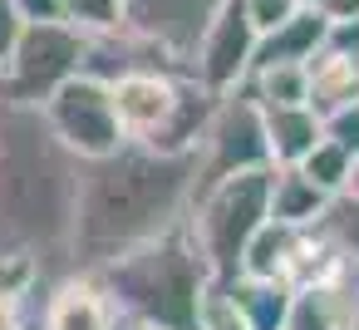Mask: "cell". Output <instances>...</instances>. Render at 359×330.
<instances>
[{
	"label": "cell",
	"mask_w": 359,
	"mask_h": 330,
	"mask_svg": "<svg viewBox=\"0 0 359 330\" xmlns=\"http://www.w3.org/2000/svg\"><path fill=\"white\" fill-rule=\"evenodd\" d=\"M192 153H158L143 143H118L109 158L84 163L69 237V276L99 271L114 256L172 232L192 202Z\"/></svg>",
	"instance_id": "6da1fadb"
},
{
	"label": "cell",
	"mask_w": 359,
	"mask_h": 330,
	"mask_svg": "<svg viewBox=\"0 0 359 330\" xmlns=\"http://www.w3.org/2000/svg\"><path fill=\"white\" fill-rule=\"evenodd\" d=\"M79 173L40 104H0V256L35 261L45 281L69 276Z\"/></svg>",
	"instance_id": "7a4b0ae2"
},
{
	"label": "cell",
	"mask_w": 359,
	"mask_h": 330,
	"mask_svg": "<svg viewBox=\"0 0 359 330\" xmlns=\"http://www.w3.org/2000/svg\"><path fill=\"white\" fill-rule=\"evenodd\" d=\"M89 276L104 286L118 325H138V330H197V310L212 286L182 222L172 232L114 256L109 266H99Z\"/></svg>",
	"instance_id": "3957f363"
},
{
	"label": "cell",
	"mask_w": 359,
	"mask_h": 330,
	"mask_svg": "<svg viewBox=\"0 0 359 330\" xmlns=\"http://www.w3.org/2000/svg\"><path fill=\"white\" fill-rule=\"evenodd\" d=\"M266 192H271V168L222 178L187 202L182 232L197 246L212 286H226L231 276H241V251L256 237V227L266 222Z\"/></svg>",
	"instance_id": "277c9868"
},
{
	"label": "cell",
	"mask_w": 359,
	"mask_h": 330,
	"mask_svg": "<svg viewBox=\"0 0 359 330\" xmlns=\"http://www.w3.org/2000/svg\"><path fill=\"white\" fill-rule=\"evenodd\" d=\"M192 197L222 178H236V173H266L271 168V148H266V124H261V104L251 99V89H231L212 104L202 133H197V148H192Z\"/></svg>",
	"instance_id": "5b68a950"
},
{
	"label": "cell",
	"mask_w": 359,
	"mask_h": 330,
	"mask_svg": "<svg viewBox=\"0 0 359 330\" xmlns=\"http://www.w3.org/2000/svg\"><path fill=\"white\" fill-rule=\"evenodd\" d=\"M89 35L65 20H30L0 70V104H45L65 79L79 74Z\"/></svg>",
	"instance_id": "8992f818"
},
{
	"label": "cell",
	"mask_w": 359,
	"mask_h": 330,
	"mask_svg": "<svg viewBox=\"0 0 359 330\" xmlns=\"http://www.w3.org/2000/svg\"><path fill=\"white\" fill-rule=\"evenodd\" d=\"M50 133L79 158V163H94V158H109L123 133H118V119H114V104H109V84L89 79V74H74L65 79L45 104H40Z\"/></svg>",
	"instance_id": "52a82bcc"
},
{
	"label": "cell",
	"mask_w": 359,
	"mask_h": 330,
	"mask_svg": "<svg viewBox=\"0 0 359 330\" xmlns=\"http://www.w3.org/2000/svg\"><path fill=\"white\" fill-rule=\"evenodd\" d=\"M251 50H256V30H251L246 11H241V0H226V6L212 15V25L202 30L187 74L207 94H231L251 74Z\"/></svg>",
	"instance_id": "ba28073f"
},
{
	"label": "cell",
	"mask_w": 359,
	"mask_h": 330,
	"mask_svg": "<svg viewBox=\"0 0 359 330\" xmlns=\"http://www.w3.org/2000/svg\"><path fill=\"white\" fill-rule=\"evenodd\" d=\"M222 6L226 0H123V30L158 45L172 65L187 70L202 30L212 25V15Z\"/></svg>",
	"instance_id": "9c48e42d"
},
{
	"label": "cell",
	"mask_w": 359,
	"mask_h": 330,
	"mask_svg": "<svg viewBox=\"0 0 359 330\" xmlns=\"http://www.w3.org/2000/svg\"><path fill=\"white\" fill-rule=\"evenodd\" d=\"M40 330H118V315H114L104 286L89 271H74V276H60L55 286H45Z\"/></svg>",
	"instance_id": "30bf717a"
},
{
	"label": "cell",
	"mask_w": 359,
	"mask_h": 330,
	"mask_svg": "<svg viewBox=\"0 0 359 330\" xmlns=\"http://www.w3.org/2000/svg\"><path fill=\"white\" fill-rule=\"evenodd\" d=\"M325 30L330 20L310 6H300L290 20H280L276 30L256 35V50H251V74L256 70H271V65H310L320 50H325ZM246 74V79H251Z\"/></svg>",
	"instance_id": "8fae6325"
},
{
	"label": "cell",
	"mask_w": 359,
	"mask_h": 330,
	"mask_svg": "<svg viewBox=\"0 0 359 330\" xmlns=\"http://www.w3.org/2000/svg\"><path fill=\"white\" fill-rule=\"evenodd\" d=\"M344 104H359V60L320 50L305 65V109L315 119H325V114H334Z\"/></svg>",
	"instance_id": "7c38bea8"
},
{
	"label": "cell",
	"mask_w": 359,
	"mask_h": 330,
	"mask_svg": "<svg viewBox=\"0 0 359 330\" xmlns=\"http://www.w3.org/2000/svg\"><path fill=\"white\" fill-rule=\"evenodd\" d=\"M325 192L300 173V168H271V192H266V222L280 227H315L325 212Z\"/></svg>",
	"instance_id": "4fadbf2b"
},
{
	"label": "cell",
	"mask_w": 359,
	"mask_h": 330,
	"mask_svg": "<svg viewBox=\"0 0 359 330\" xmlns=\"http://www.w3.org/2000/svg\"><path fill=\"white\" fill-rule=\"evenodd\" d=\"M222 291L236 305V315L246 320V330H280L295 286L290 281H266V276H231Z\"/></svg>",
	"instance_id": "5bb4252c"
},
{
	"label": "cell",
	"mask_w": 359,
	"mask_h": 330,
	"mask_svg": "<svg viewBox=\"0 0 359 330\" xmlns=\"http://www.w3.org/2000/svg\"><path fill=\"white\" fill-rule=\"evenodd\" d=\"M266 124V148H271V168H295L315 143H320V119L305 104L290 109H261Z\"/></svg>",
	"instance_id": "9a60e30c"
},
{
	"label": "cell",
	"mask_w": 359,
	"mask_h": 330,
	"mask_svg": "<svg viewBox=\"0 0 359 330\" xmlns=\"http://www.w3.org/2000/svg\"><path fill=\"white\" fill-rule=\"evenodd\" d=\"M344 296L339 286L330 281H310V286H295L290 291V305H285V325L280 330H344Z\"/></svg>",
	"instance_id": "2e32d148"
},
{
	"label": "cell",
	"mask_w": 359,
	"mask_h": 330,
	"mask_svg": "<svg viewBox=\"0 0 359 330\" xmlns=\"http://www.w3.org/2000/svg\"><path fill=\"white\" fill-rule=\"evenodd\" d=\"M295 232L280 222H261L256 237L241 251V276H266V281H290V256H295Z\"/></svg>",
	"instance_id": "e0dca14e"
},
{
	"label": "cell",
	"mask_w": 359,
	"mask_h": 330,
	"mask_svg": "<svg viewBox=\"0 0 359 330\" xmlns=\"http://www.w3.org/2000/svg\"><path fill=\"white\" fill-rule=\"evenodd\" d=\"M315 232L330 242V251L359 271V192H334L325 212L315 217Z\"/></svg>",
	"instance_id": "ac0fdd59"
},
{
	"label": "cell",
	"mask_w": 359,
	"mask_h": 330,
	"mask_svg": "<svg viewBox=\"0 0 359 330\" xmlns=\"http://www.w3.org/2000/svg\"><path fill=\"white\" fill-rule=\"evenodd\" d=\"M251 99L261 109H290V104H305V65H271V70H256L246 79Z\"/></svg>",
	"instance_id": "d6986e66"
},
{
	"label": "cell",
	"mask_w": 359,
	"mask_h": 330,
	"mask_svg": "<svg viewBox=\"0 0 359 330\" xmlns=\"http://www.w3.org/2000/svg\"><path fill=\"white\" fill-rule=\"evenodd\" d=\"M295 168H300V173L325 192V197H334V192H344V187H349V168H354V158H349L344 148H334L330 138H320V143L295 163Z\"/></svg>",
	"instance_id": "ffe728a7"
},
{
	"label": "cell",
	"mask_w": 359,
	"mask_h": 330,
	"mask_svg": "<svg viewBox=\"0 0 359 330\" xmlns=\"http://www.w3.org/2000/svg\"><path fill=\"white\" fill-rule=\"evenodd\" d=\"M65 25L84 35H104L123 25V0H65Z\"/></svg>",
	"instance_id": "44dd1931"
},
{
	"label": "cell",
	"mask_w": 359,
	"mask_h": 330,
	"mask_svg": "<svg viewBox=\"0 0 359 330\" xmlns=\"http://www.w3.org/2000/svg\"><path fill=\"white\" fill-rule=\"evenodd\" d=\"M320 138H330L334 148H344L349 158H359V104H344L334 114L320 119Z\"/></svg>",
	"instance_id": "7402d4cb"
},
{
	"label": "cell",
	"mask_w": 359,
	"mask_h": 330,
	"mask_svg": "<svg viewBox=\"0 0 359 330\" xmlns=\"http://www.w3.org/2000/svg\"><path fill=\"white\" fill-rule=\"evenodd\" d=\"M197 330H246V320L236 315V305L226 301L222 286H207L202 310H197Z\"/></svg>",
	"instance_id": "603a6c76"
},
{
	"label": "cell",
	"mask_w": 359,
	"mask_h": 330,
	"mask_svg": "<svg viewBox=\"0 0 359 330\" xmlns=\"http://www.w3.org/2000/svg\"><path fill=\"white\" fill-rule=\"evenodd\" d=\"M241 11H246L251 30H256V35H266V30H276L280 20H290L300 6H295V0H241Z\"/></svg>",
	"instance_id": "cb8c5ba5"
},
{
	"label": "cell",
	"mask_w": 359,
	"mask_h": 330,
	"mask_svg": "<svg viewBox=\"0 0 359 330\" xmlns=\"http://www.w3.org/2000/svg\"><path fill=\"white\" fill-rule=\"evenodd\" d=\"M325 50L359 60V20H334V25L325 30Z\"/></svg>",
	"instance_id": "d4e9b609"
},
{
	"label": "cell",
	"mask_w": 359,
	"mask_h": 330,
	"mask_svg": "<svg viewBox=\"0 0 359 330\" xmlns=\"http://www.w3.org/2000/svg\"><path fill=\"white\" fill-rule=\"evenodd\" d=\"M11 11L30 25V20H65V0H11Z\"/></svg>",
	"instance_id": "484cf974"
},
{
	"label": "cell",
	"mask_w": 359,
	"mask_h": 330,
	"mask_svg": "<svg viewBox=\"0 0 359 330\" xmlns=\"http://www.w3.org/2000/svg\"><path fill=\"white\" fill-rule=\"evenodd\" d=\"M20 15L11 11V0H0V70H6V60H11V50H15V40H20Z\"/></svg>",
	"instance_id": "4316f807"
},
{
	"label": "cell",
	"mask_w": 359,
	"mask_h": 330,
	"mask_svg": "<svg viewBox=\"0 0 359 330\" xmlns=\"http://www.w3.org/2000/svg\"><path fill=\"white\" fill-rule=\"evenodd\" d=\"M330 25L334 20H359V0H320V6H315Z\"/></svg>",
	"instance_id": "83f0119b"
},
{
	"label": "cell",
	"mask_w": 359,
	"mask_h": 330,
	"mask_svg": "<svg viewBox=\"0 0 359 330\" xmlns=\"http://www.w3.org/2000/svg\"><path fill=\"white\" fill-rule=\"evenodd\" d=\"M344 192H359V158H354V168H349V187Z\"/></svg>",
	"instance_id": "f1b7e54d"
},
{
	"label": "cell",
	"mask_w": 359,
	"mask_h": 330,
	"mask_svg": "<svg viewBox=\"0 0 359 330\" xmlns=\"http://www.w3.org/2000/svg\"><path fill=\"white\" fill-rule=\"evenodd\" d=\"M344 330H359V310H349V315H344Z\"/></svg>",
	"instance_id": "f546056e"
},
{
	"label": "cell",
	"mask_w": 359,
	"mask_h": 330,
	"mask_svg": "<svg viewBox=\"0 0 359 330\" xmlns=\"http://www.w3.org/2000/svg\"><path fill=\"white\" fill-rule=\"evenodd\" d=\"M295 6H310V11H315V6H320V0H295Z\"/></svg>",
	"instance_id": "4dcf8cb0"
},
{
	"label": "cell",
	"mask_w": 359,
	"mask_h": 330,
	"mask_svg": "<svg viewBox=\"0 0 359 330\" xmlns=\"http://www.w3.org/2000/svg\"><path fill=\"white\" fill-rule=\"evenodd\" d=\"M118 330H138V325H118Z\"/></svg>",
	"instance_id": "1f68e13d"
}]
</instances>
